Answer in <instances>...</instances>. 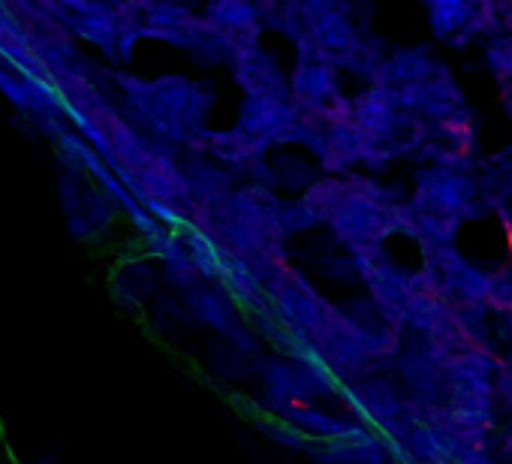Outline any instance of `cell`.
<instances>
[{
    "label": "cell",
    "mask_w": 512,
    "mask_h": 464,
    "mask_svg": "<svg viewBox=\"0 0 512 464\" xmlns=\"http://www.w3.org/2000/svg\"><path fill=\"white\" fill-rule=\"evenodd\" d=\"M121 103L136 127L154 142H172L199 148L214 106V91L187 76L142 79L130 73L115 76Z\"/></svg>",
    "instance_id": "1"
},
{
    "label": "cell",
    "mask_w": 512,
    "mask_h": 464,
    "mask_svg": "<svg viewBox=\"0 0 512 464\" xmlns=\"http://www.w3.org/2000/svg\"><path fill=\"white\" fill-rule=\"evenodd\" d=\"M199 16L202 28L190 55L205 67H229L238 52L263 43L266 28L253 0H208Z\"/></svg>",
    "instance_id": "2"
},
{
    "label": "cell",
    "mask_w": 512,
    "mask_h": 464,
    "mask_svg": "<svg viewBox=\"0 0 512 464\" xmlns=\"http://www.w3.org/2000/svg\"><path fill=\"white\" fill-rule=\"evenodd\" d=\"M52 7L61 28L73 40L100 49V55H106L112 64H124L118 0H52Z\"/></svg>",
    "instance_id": "3"
},
{
    "label": "cell",
    "mask_w": 512,
    "mask_h": 464,
    "mask_svg": "<svg viewBox=\"0 0 512 464\" xmlns=\"http://www.w3.org/2000/svg\"><path fill=\"white\" fill-rule=\"evenodd\" d=\"M305 124H308L305 112H299L290 97H244L235 121L241 133H247L266 148H278L290 142L302 145Z\"/></svg>",
    "instance_id": "4"
},
{
    "label": "cell",
    "mask_w": 512,
    "mask_h": 464,
    "mask_svg": "<svg viewBox=\"0 0 512 464\" xmlns=\"http://www.w3.org/2000/svg\"><path fill=\"white\" fill-rule=\"evenodd\" d=\"M473 202H476V184L467 175H461L458 169L437 166V169H428L419 175L416 196H413L410 208L464 223L473 214Z\"/></svg>",
    "instance_id": "5"
},
{
    "label": "cell",
    "mask_w": 512,
    "mask_h": 464,
    "mask_svg": "<svg viewBox=\"0 0 512 464\" xmlns=\"http://www.w3.org/2000/svg\"><path fill=\"white\" fill-rule=\"evenodd\" d=\"M290 100L296 103L299 112L314 118L335 115L350 106V100L341 94L338 70L323 61H305V58H299L290 73Z\"/></svg>",
    "instance_id": "6"
},
{
    "label": "cell",
    "mask_w": 512,
    "mask_h": 464,
    "mask_svg": "<svg viewBox=\"0 0 512 464\" xmlns=\"http://www.w3.org/2000/svg\"><path fill=\"white\" fill-rule=\"evenodd\" d=\"M229 76L244 97H290V73L272 52L263 49V43L238 52L229 61Z\"/></svg>",
    "instance_id": "7"
},
{
    "label": "cell",
    "mask_w": 512,
    "mask_h": 464,
    "mask_svg": "<svg viewBox=\"0 0 512 464\" xmlns=\"http://www.w3.org/2000/svg\"><path fill=\"white\" fill-rule=\"evenodd\" d=\"M196 151H208L217 166H226V169H235V172H260V169H266V154H269L266 145L250 139L238 127L223 130V133L205 130Z\"/></svg>",
    "instance_id": "8"
},
{
    "label": "cell",
    "mask_w": 512,
    "mask_h": 464,
    "mask_svg": "<svg viewBox=\"0 0 512 464\" xmlns=\"http://www.w3.org/2000/svg\"><path fill=\"white\" fill-rule=\"evenodd\" d=\"M256 13L263 19L266 31H275L287 40L299 34V0H253Z\"/></svg>",
    "instance_id": "9"
},
{
    "label": "cell",
    "mask_w": 512,
    "mask_h": 464,
    "mask_svg": "<svg viewBox=\"0 0 512 464\" xmlns=\"http://www.w3.org/2000/svg\"><path fill=\"white\" fill-rule=\"evenodd\" d=\"M494 398L497 404L512 416V356H500L497 371H494Z\"/></svg>",
    "instance_id": "10"
},
{
    "label": "cell",
    "mask_w": 512,
    "mask_h": 464,
    "mask_svg": "<svg viewBox=\"0 0 512 464\" xmlns=\"http://www.w3.org/2000/svg\"><path fill=\"white\" fill-rule=\"evenodd\" d=\"M500 335L509 344V356H512V311L509 314H500Z\"/></svg>",
    "instance_id": "11"
}]
</instances>
